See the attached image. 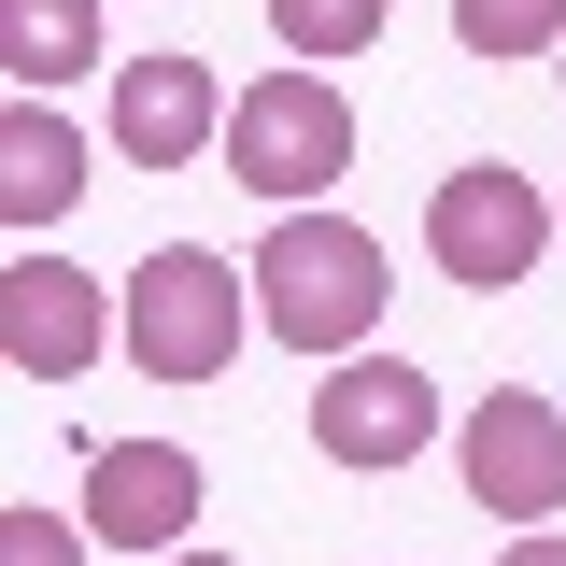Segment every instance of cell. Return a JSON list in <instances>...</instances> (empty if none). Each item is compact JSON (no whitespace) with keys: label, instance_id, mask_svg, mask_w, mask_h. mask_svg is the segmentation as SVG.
Segmentation results:
<instances>
[{"label":"cell","instance_id":"obj_1","mask_svg":"<svg viewBox=\"0 0 566 566\" xmlns=\"http://www.w3.org/2000/svg\"><path fill=\"white\" fill-rule=\"evenodd\" d=\"M382 241L354 227V212H270V241H255V326H270L283 354H326V368H354L368 354V326H382Z\"/></svg>","mask_w":566,"mask_h":566},{"label":"cell","instance_id":"obj_2","mask_svg":"<svg viewBox=\"0 0 566 566\" xmlns=\"http://www.w3.org/2000/svg\"><path fill=\"white\" fill-rule=\"evenodd\" d=\"M255 340V270H227L212 241H156L128 270V368L142 382H212Z\"/></svg>","mask_w":566,"mask_h":566},{"label":"cell","instance_id":"obj_3","mask_svg":"<svg viewBox=\"0 0 566 566\" xmlns=\"http://www.w3.org/2000/svg\"><path fill=\"white\" fill-rule=\"evenodd\" d=\"M354 170V99L326 71H255L227 114V185L270 212H326V185Z\"/></svg>","mask_w":566,"mask_h":566},{"label":"cell","instance_id":"obj_4","mask_svg":"<svg viewBox=\"0 0 566 566\" xmlns=\"http://www.w3.org/2000/svg\"><path fill=\"white\" fill-rule=\"evenodd\" d=\"M566 241V212L510 170V156H468V170H439V199H424V255L439 283H468V297H510V283L538 270Z\"/></svg>","mask_w":566,"mask_h":566},{"label":"cell","instance_id":"obj_5","mask_svg":"<svg viewBox=\"0 0 566 566\" xmlns=\"http://www.w3.org/2000/svg\"><path fill=\"white\" fill-rule=\"evenodd\" d=\"M114 340H128V283H85L71 255H43V241L0 270V368H14V382H85Z\"/></svg>","mask_w":566,"mask_h":566},{"label":"cell","instance_id":"obj_6","mask_svg":"<svg viewBox=\"0 0 566 566\" xmlns=\"http://www.w3.org/2000/svg\"><path fill=\"white\" fill-rule=\"evenodd\" d=\"M453 468H468V510H495V538H538L566 510V411L524 397V382H495L453 424Z\"/></svg>","mask_w":566,"mask_h":566},{"label":"cell","instance_id":"obj_7","mask_svg":"<svg viewBox=\"0 0 566 566\" xmlns=\"http://www.w3.org/2000/svg\"><path fill=\"white\" fill-rule=\"evenodd\" d=\"M424 439H439V382H424L411 354H354L312 382V453L354 468V482H382V468H411Z\"/></svg>","mask_w":566,"mask_h":566},{"label":"cell","instance_id":"obj_8","mask_svg":"<svg viewBox=\"0 0 566 566\" xmlns=\"http://www.w3.org/2000/svg\"><path fill=\"white\" fill-rule=\"evenodd\" d=\"M199 453L185 439H99L85 453V524L114 538V553H142V566H170V553H199Z\"/></svg>","mask_w":566,"mask_h":566},{"label":"cell","instance_id":"obj_9","mask_svg":"<svg viewBox=\"0 0 566 566\" xmlns=\"http://www.w3.org/2000/svg\"><path fill=\"white\" fill-rule=\"evenodd\" d=\"M227 85H212V57H114V156L128 170H199V156H227Z\"/></svg>","mask_w":566,"mask_h":566},{"label":"cell","instance_id":"obj_10","mask_svg":"<svg viewBox=\"0 0 566 566\" xmlns=\"http://www.w3.org/2000/svg\"><path fill=\"white\" fill-rule=\"evenodd\" d=\"M71 199H85V142H71L57 99H14L0 114V212L43 241V227H71Z\"/></svg>","mask_w":566,"mask_h":566},{"label":"cell","instance_id":"obj_11","mask_svg":"<svg viewBox=\"0 0 566 566\" xmlns=\"http://www.w3.org/2000/svg\"><path fill=\"white\" fill-rule=\"evenodd\" d=\"M0 71L14 99H57L71 71H99V0H0Z\"/></svg>","mask_w":566,"mask_h":566},{"label":"cell","instance_id":"obj_12","mask_svg":"<svg viewBox=\"0 0 566 566\" xmlns=\"http://www.w3.org/2000/svg\"><path fill=\"white\" fill-rule=\"evenodd\" d=\"M382 14H397V0H270V29H283V71L368 57V43H382Z\"/></svg>","mask_w":566,"mask_h":566},{"label":"cell","instance_id":"obj_13","mask_svg":"<svg viewBox=\"0 0 566 566\" xmlns=\"http://www.w3.org/2000/svg\"><path fill=\"white\" fill-rule=\"evenodd\" d=\"M453 43H468V57H553L566 0H453Z\"/></svg>","mask_w":566,"mask_h":566},{"label":"cell","instance_id":"obj_14","mask_svg":"<svg viewBox=\"0 0 566 566\" xmlns=\"http://www.w3.org/2000/svg\"><path fill=\"white\" fill-rule=\"evenodd\" d=\"M85 510H43V495H0V566H85Z\"/></svg>","mask_w":566,"mask_h":566},{"label":"cell","instance_id":"obj_15","mask_svg":"<svg viewBox=\"0 0 566 566\" xmlns=\"http://www.w3.org/2000/svg\"><path fill=\"white\" fill-rule=\"evenodd\" d=\"M495 566H566V524H538V538H495Z\"/></svg>","mask_w":566,"mask_h":566},{"label":"cell","instance_id":"obj_16","mask_svg":"<svg viewBox=\"0 0 566 566\" xmlns=\"http://www.w3.org/2000/svg\"><path fill=\"white\" fill-rule=\"evenodd\" d=\"M170 566H241V553H170Z\"/></svg>","mask_w":566,"mask_h":566},{"label":"cell","instance_id":"obj_17","mask_svg":"<svg viewBox=\"0 0 566 566\" xmlns=\"http://www.w3.org/2000/svg\"><path fill=\"white\" fill-rule=\"evenodd\" d=\"M553 212H566V199H553Z\"/></svg>","mask_w":566,"mask_h":566}]
</instances>
